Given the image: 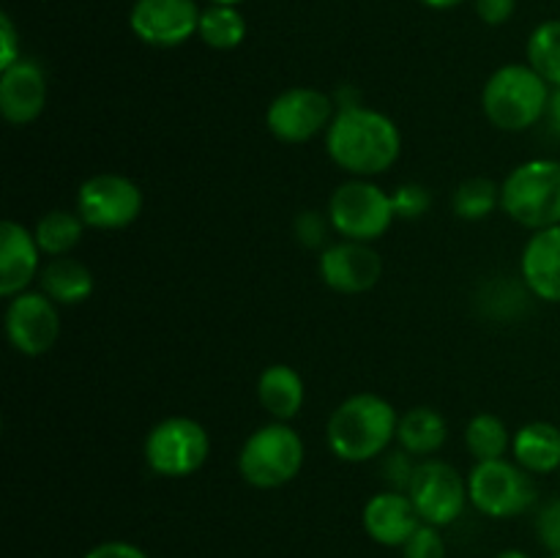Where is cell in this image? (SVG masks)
<instances>
[{
    "label": "cell",
    "mask_w": 560,
    "mask_h": 558,
    "mask_svg": "<svg viewBox=\"0 0 560 558\" xmlns=\"http://www.w3.org/2000/svg\"><path fill=\"white\" fill-rule=\"evenodd\" d=\"M326 153L353 178H375L397 164L402 153V135L386 113L355 104L337 109L326 129Z\"/></svg>",
    "instance_id": "6da1fadb"
},
{
    "label": "cell",
    "mask_w": 560,
    "mask_h": 558,
    "mask_svg": "<svg viewBox=\"0 0 560 558\" xmlns=\"http://www.w3.org/2000/svg\"><path fill=\"white\" fill-rule=\"evenodd\" d=\"M397 425L399 414L381 394H350L328 416L326 443L342 463H370L392 449L397 441Z\"/></svg>",
    "instance_id": "7a4b0ae2"
},
{
    "label": "cell",
    "mask_w": 560,
    "mask_h": 558,
    "mask_svg": "<svg viewBox=\"0 0 560 558\" xmlns=\"http://www.w3.org/2000/svg\"><path fill=\"white\" fill-rule=\"evenodd\" d=\"M552 88L528 63H506L481 88V109L501 131H528L545 120Z\"/></svg>",
    "instance_id": "3957f363"
},
{
    "label": "cell",
    "mask_w": 560,
    "mask_h": 558,
    "mask_svg": "<svg viewBox=\"0 0 560 558\" xmlns=\"http://www.w3.org/2000/svg\"><path fill=\"white\" fill-rule=\"evenodd\" d=\"M501 208L520 228L539 230L560 224V159H530L517 164L501 184Z\"/></svg>",
    "instance_id": "277c9868"
},
{
    "label": "cell",
    "mask_w": 560,
    "mask_h": 558,
    "mask_svg": "<svg viewBox=\"0 0 560 558\" xmlns=\"http://www.w3.org/2000/svg\"><path fill=\"white\" fill-rule=\"evenodd\" d=\"M304 438L288 421H271L252 432L238 452V474L257 490H279L301 474Z\"/></svg>",
    "instance_id": "5b68a950"
},
{
    "label": "cell",
    "mask_w": 560,
    "mask_h": 558,
    "mask_svg": "<svg viewBox=\"0 0 560 558\" xmlns=\"http://www.w3.org/2000/svg\"><path fill=\"white\" fill-rule=\"evenodd\" d=\"M326 213L334 233L361 244H375L397 219L392 195L372 184V178H350L339 184L328 197Z\"/></svg>",
    "instance_id": "8992f818"
},
{
    "label": "cell",
    "mask_w": 560,
    "mask_h": 558,
    "mask_svg": "<svg viewBox=\"0 0 560 558\" xmlns=\"http://www.w3.org/2000/svg\"><path fill=\"white\" fill-rule=\"evenodd\" d=\"M468 498L481 514L492 520H512L530 512L539 501L534 474L512 460L476 463L468 474Z\"/></svg>",
    "instance_id": "52a82bcc"
},
{
    "label": "cell",
    "mask_w": 560,
    "mask_h": 558,
    "mask_svg": "<svg viewBox=\"0 0 560 558\" xmlns=\"http://www.w3.org/2000/svg\"><path fill=\"white\" fill-rule=\"evenodd\" d=\"M211 454V438L197 419L167 416L148 430L142 443L145 465L164 479H186L206 465Z\"/></svg>",
    "instance_id": "ba28073f"
},
{
    "label": "cell",
    "mask_w": 560,
    "mask_h": 558,
    "mask_svg": "<svg viewBox=\"0 0 560 558\" xmlns=\"http://www.w3.org/2000/svg\"><path fill=\"white\" fill-rule=\"evenodd\" d=\"M142 189L120 173H96L77 189V208L91 230H124L142 213Z\"/></svg>",
    "instance_id": "9c48e42d"
},
{
    "label": "cell",
    "mask_w": 560,
    "mask_h": 558,
    "mask_svg": "<svg viewBox=\"0 0 560 558\" xmlns=\"http://www.w3.org/2000/svg\"><path fill=\"white\" fill-rule=\"evenodd\" d=\"M408 496L419 512L421 523L438 525V528H446L454 520L463 518L465 507L470 503L468 479L459 476L454 465L435 457L419 460Z\"/></svg>",
    "instance_id": "30bf717a"
},
{
    "label": "cell",
    "mask_w": 560,
    "mask_h": 558,
    "mask_svg": "<svg viewBox=\"0 0 560 558\" xmlns=\"http://www.w3.org/2000/svg\"><path fill=\"white\" fill-rule=\"evenodd\" d=\"M337 115L334 96L317 88H288L266 109V126L284 146H301L326 135Z\"/></svg>",
    "instance_id": "8fae6325"
},
{
    "label": "cell",
    "mask_w": 560,
    "mask_h": 558,
    "mask_svg": "<svg viewBox=\"0 0 560 558\" xmlns=\"http://www.w3.org/2000/svg\"><path fill=\"white\" fill-rule=\"evenodd\" d=\"M3 328L16 353L31 359L49 353L60 337L58 304L42 290H25L5 304Z\"/></svg>",
    "instance_id": "7c38bea8"
},
{
    "label": "cell",
    "mask_w": 560,
    "mask_h": 558,
    "mask_svg": "<svg viewBox=\"0 0 560 558\" xmlns=\"http://www.w3.org/2000/svg\"><path fill=\"white\" fill-rule=\"evenodd\" d=\"M200 14L197 0H135L129 27L148 47L173 49L197 36Z\"/></svg>",
    "instance_id": "4fadbf2b"
},
{
    "label": "cell",
    "mask_w": 560,
    "mask_h": 558,
    "mask_svg": "<svg viewBox=\"0 0 560 558\" xmlns=\"http://www.w3.org/2000/svg\"><path fill=\"white\" fill-rule=\"evenodd\" d=\"M317 271L326 288L342 295H361L375 288L383 277L381 252L361 241L328 244L317 257Z\"/></svg>",
    "instance_id": "5bb4252c"
},
{
    "label": "cell",
    "mask_w": 560,
    "mask_h": 558,
    "mask_svg": "<svg viewBox=\"0 0 560 558\" xmlns=\"http://www.w3.org/2000/svg\"><path fill=\"white\" fill-rule=\"evenodd\" d=\"M47 107V74L36 60L20 58L0 71V115L11 126H27Z\"/></svg>",
    "instance_id": "9a60e30c"
},
{
    "label": "cell",
    "mask_w": 560,
    "mask_h": 558,
    "mask_svg": "<svg viewBox=\"0 0 560 558\" xmlns=\"http://www.w3.org/2000/svg\"><path fill=\"white\" fill-rule=\"evenodd\" d=\"M38 274H42V249L36 235L25 224L5 219L0 224V295L14 299L25 293Z\"/></svg>",
    "instance_id": "2e32d148"
},
{
    "label": "cell",
    "mask_w": 560,
    "mask_h": 558,
    "mask_svg": "<svg viewBox=\"0 0 560 558\" xmlns=\"http://www.w3.org/2000/svg\"><path fill=\"white\" fill-rule=\"evenodd\" d=\"M361 525L372 542L383 547H402L421 525L408 492L381 490L361 509Z\"/></svg>",
    "instance_id": "e0dca14e"
},
{
    "label": "cell",
    "mask_w": 560,
    "mask_h": 558,
    "mask_svg": "<svg viewBox=\"0 0 560 558\" xmlns=\"http://www.w3.org/2000/svg\"><path fill=\"white\" fill-rule=\"evenodd\" d=\"M520 277L534 299L560 304V224L539 230L525 241Z\"/></svg>",
    "instance_id": "ac0fdd59"
},
{
    "label": "cell",
    "mask_w": 560,
    "mask_h": 558,
    "mask_svg": "<svg viewBox=\"0 0 560 558\" xmlns=\"http://www.w3.org/2000/svg\"><path fill=\"white\" fill-rule=\"evenodd\" d=\"M257 399L273 421H293L306 403V383L290 364H271L257 377Z\"/></svg>",
    "instance_id": "d6986e66"
},
{
    "label": "cell",
    "mask_w": 560,
    "mask_h": 558,
    "mask_svg": "<svg viewBox=\"0 0 560 558\" xmlns=\"http://www.w3.org/2000/svg\"><path fill=\"white\" fill-rule=\"evenodd\" d=\"M512 454L528 474H556L560 470V427L552 421H528L512 435Z\"/></svg>",
    "instance_id": "ffe728a7"
},
{
    "label": "cell",
    "mask_w": 560,
    "mask_h": 558,
    "mask_svg": "<svg viewBox=\"0 0 560 558\" xmlns=\"http://www.w3.org/2000/svg\"><path fill=\"white\" fill-rule=\"evenodd\" d=\"M38 288L58 306H77L93 295V271L77 257H49L38 274Z\"/></svg>",
    "instance_id": "44dd1931"
},
{
    "label": "cell",
    "mask_w": 560,
    "mask_h": 558,
    "mask_svg": "<svg viewBox=\"0 0 560 558\" xmlns=\"http://www.w3.org/2000/svg\"><path fill=\"white\" fill-rule=\"evenodd\" d=\"M448 441V425L441 410L430 405H416L399 416L397 443L416 460H427L441 452Z\"/></svg>",
    "instance_id": "7402d4cb"
},
{
    "label": "cell",
    "mask_w": 560,
    "mask_h": 558,
    "mask_svg": "<svg viewBox=\"0 0 560 558\" xmlns=\"http://www.w3.org/2000/svg\"><path fill=\"white\" fill-rule=\"evenodd\" d=\"M85 228L88 224L82 222V217L77 211L52 208V211H47L38 219L36 228H33V235H36V244L42 249V255L63 257L80 244L82 235H85Z\"/></svg>",
    "instance_id": "603a6c76"
},
{
    "label": "cell",
    "mask_w": 560,
    "mask_h": 558,
    "mask_svg": "<svg viewBox=\"0 0 560 558\" xmlns=\"http://www.w3.org/2000/svg\"><path fill=\"white\" fill-rule=\"evenodd\" d=\"M197 36H200V42L206 44V47L228 53V49H235L244 44L246 20L235 5L211 3L208 9H202Z\"/></svg>",
    "instance_id": "cb8c5ba5"
},
{
    "label": "cell",
    "mask_w": 560,
    "mask_h": 558,
    "mask_svg": "<svg viewBox=\"0 0 560 558\" xmlns=\"http://www.w3.org/2000/svg\"><path fill=\"white\" fill-rule=\"evenodd\" d=\"M465 446L476 463L501 460L506 449L512 446V432L501 416L485 410V414H476L465 427Z\"/></svg>",
    "instance_id": "d4e9b609"
},
{
    "label": "cell",
    "mask_w": 560,
    "mask_h": 558,
    "mask_svg": "<svg viewBox=\"0 0 560 558\" xmlns=\"http://www.w3.org/2000/svg\"><path fill=\"white\" fill-rule=\"evenodd\" d=\"M498 208H501V186L492 178L474 175L452 191L454 217L465 219V222H481V219L492 217Z\"/></svg>",
    "instance_id": "484cf974"
},
{
    "label": "cell",
    "mask_w": 560,
    "mask_h": 558,
    "mask_svg": "<svg viewBox=\"0 0 560 558\" xmlns=\"http://www.w3.org/2000/svg\"><path fill=\"white\" fill-rule=\"evenodd\" d=\"M528 66L550 88H560V20H547L528 36Z\"/></svg>",
    "instance_id": "4316f807"
},
{
    "label": "cell",
    "mask_w": 560,
    "mask_h": 558,
    "mask_svg": "<svg viewBox=\"0 0 560 558\" xmlns=\"http://www.w3.org/2000/svg\"><path fill=\"white\" fill-rule=\"evenodd\" d=\"M392 200H394V211H397V219H421L427 211L432 208V191L427 189L424 184H399L397 189L392 191Z\"/></svg>",
    "instance_id": "83f0119b"
},
{
    "label": "cell",
    "mask_w": 560,
    "mask_h": 558,
    "mask_svg": "<svg viewBox=\"0 0 560 558\" xmlns=\"http://www.w3.org/2000/svg\"><path fill=\"white\" fill-rule=\"evenodd\" d=\"M328 230H334L331 222H328V213L315 211V208L301 211L293 222L295 241H299L301 246H306V249H326Z\"/></svg>",
    "instance_id": "f1b7e54d"
},
{
    "label": "cell",
    "mask_w": 560,
    "mask_h": 558,
    "mask_svg": "<svg viewBox=\"0 0 560 558\" xmlns=\"http://www.w3.org/2000/svg\"><path fill=\"white\" fill-rule=\"evenodd\" d=\"M399 550H402V558H446V542L438 525L421 523Z\"/></svg>",
    "instance_id": "f546056e"
},
{
    "label": "cell",
    "mask_w": 560,
    "mask_h": 558,
    "mask_svg": "<svg viewBox=\"0 0 560 558\" xmlns=\"http://www.w3.org/2000/svg\"><path fill=\"white\" fill-rule=\"evenodd\" d=\"M416 465H419L416 463V457L405 452V449L386 452V457H383V465H381V476L383 481H386V490L408 492L410 479H413L416 474Z\"/></svg>",
    "instance_id": "4dcf8cb0"
},
{
    "label": "cell",
    "mask_w": 560,
    "mask_h": 558,
    "mask_svg": "<svg viewBox=\"0 0 560 558\" xmlns=\"http://www.w3.org/2000/svg\"><path fill=\"white\" fill-rule=\"evenodd\" d=\"M536 536L550 553H560V496L541 503L534 520Z\"/></svg>",
    "instance_id": "1f68e13d"
},
{
    "label": "cell",
    "mask_w": 560,
    "mask_h": 558,
    "mask_svg": "<svg viewBox=\"0 0 560 558\" xmlns=\"http://www.w3.org/2000/svg\"><path fill=\"white\" fill-rule=\"evenodd\" d=\"M20 58V33L9 14H0V71L14 66Z\"/></svg>",
    "instance_id": "d6a6232c"
},
{
    "label": "cell",
    "mask_w": 560,
    "mask_h": 558,
    "mask_svg": "<svg viewBox=\"0 0 560 558\" xmlns=\"http://www.w3.org/2000/svg\"><path fill=\"white\" fill-rule=\"evenodd\" d=\"M474 9L481 22L487 25H506L514 16L517 0H474Z\"/></svg>",
    "instance_id": "836d02e7"
},
{
    "label": "cell",
    "mask_w": 560,
    "mask_h": 558,
    "mask_svg": "<svg viewBox=\"0 0 560 558\" xmlns=\"http://www.w3.org/2000/svg\"><path fill=\"white\" fill-rule=\"evenodd\" d=\"M85 558H151L142 547L131 545V542L124 539H109V542H98L96 547L85 553Z\"/></svg>",
    "instance_id": "e575fe53"
},
{
    "label": "cell",
    "mask_w": 560,
    "mask_h": 558,
    "mask_svg": "<svg viewBox=\"0 0 560 558\" xmlns=\"http://www.w3.org/2000/svg\"><path fill=\"white\" fill-rule=\"evenodd\" d=\"M541 124L547 126V131H550L556 140H560V88H552L550 102H547L545 109V120H541Z\"/></svg>",
    "instance_id": "d590c367"
},
{
    "label": "cell",
    "mask_w": 560,
    "mask_h": 558,
    "mask_svg": "<svg viewBox=\"0 0 560 558\" xmlns=\"http://www.w3.org/2000/svg\"><path fill=\"white\" fill-rule=\"evenodd\" d=\"M421 3H424L427 9L443 11V9H454V5H459V3H463V0H421Z\"/></svg>",
    "instance_id": "8d00e7d4"
},
{
    "label": "cell",
    "mask_w": 560,
    "mask_h": 558,
    "mask_svg": "<svg viewBox=\"0 0 560 558\" xmlns=\"http://www.w3.org/2000/svg\"><path fill=\"white\" fill-rule=\"evenodd\" d=\"M495 558H530L525 550H517V547H509V550H501Z\"/></svg>",
    "instance_id": "74e56055"
},
{
    "label": "cell",
    "mask_w": 560,
    "mask_h": 558,
    "mask_svg": "<svg viewBox=\"0 0 560 558\" xmlns=\"http://www.w3.org/2000/svg\"><path fill=\"white\" fill-rule=\"evenodd\" d=\"M208 3H217V5H238L244 0H208Z\"/></svg>",
    "instance_id": "f35d334b"
},
{
    "label": "cell",
    "mask_w": 560,
    "mask_h": 558,
    "mask_svg": "<svg viewBox=\"0 0 560 558\" xmlns=\"http://www.w3.org/2000/svg\"><path fill=\"white\" fill-rule=\"evenodd\" d=\"M547 558H560V553H550V556H547Z\"/></svg>",
    "instance_id": "ab89813d"
},
{
    "label": "cell",
    "mask_w": 560,
    "mask_h": 558,
    "mask_svg": "<svg viewBox=\"0 0 560 558\" xmlns=\"http://www.w3.org/2000/svg\"><path fill=\"white\" fill-rule=\"evenodd\" d=\"M558 474H560V470H558Z\"/></svg>",
    "instance_id": "60d3db41"
}]
</instances>
